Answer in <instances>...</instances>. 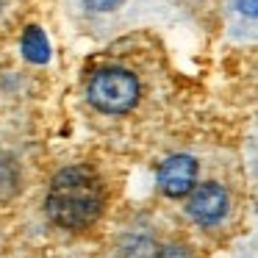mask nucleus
<instances>
[{"mask_svg":"<svg viewBox=\"0 0 258 258\" xmlns=\"http://www.w3.org/2000/svg\"><path fill=\"white\" fill-rule=\"evenodd\" d=\"M17 186H20V169H17V164H14L9 156H3V153H0V200L12 197L14 191H17Z\"/></svg>","mask_w":258,"mask_h":258,"instance_id":"obj_8","label":"nucleus"},{"mask_svg":"<svg viewBox=\"0 0 258 258\" xmlns=\"http://www.w3.org/2000/svg\"><path fill=\"white\" fill-rule=\"evenodd\" d=\"M230 208V195L222 183H214V180H206V183L195 186L189 191V203H186V214H189L195 222L200 225H217L225 219Z\"/></svg>","mask_w":258,"mask_h":258,"instance_id":"obj_3","label":"nucleus"},{"mask_svg":"<svg viewBox=\"0 0 258 258\" xmlns=\"http://www.w3.org/2000/svg\"><path fill=\"white\" fill-rule=\"evenodd\" d=\"M0 12H3V3H0Z\"/></svg>","mask_w":258,"mask_h":258,"instance_id":"obj_11","label":"nucleus"},{"mask_svg":"<svg viewBox=\"0 0 258 258\" xmlns=\"http://www.w3.org/2000/svg\"><path fill=\"white\" fill-rule=\"evenodd\" d=\"M106 206V191L97 172L86 164H73L53 175L45 197V211L56 228L61 230H86L100 219Z\"/></svg>","mask_w":258,"mask_h":258,"instance_id":"obj_1","label":"nucleus"},{"mask_svg":"<svg viewBox=\"0 0 258 258\" xmlns=\"http://www.w3.org/2000/svg\"><path fill=\"white\" fill-rule=\"evenodd\" d=\"M156 250H158V244H156V236L150 230L131 228L117 239V244L111 250V258H153Z\"/></svg>","mask_w":258,"mask_h":258,"instance_id":"obj_6","label":"nucleus"},{"mask_svg":"<svg viewBox=\"0 0 258 258\" xmlns=\"http://www.w3.org/2000/svg\"><path fill=\"white\" fill-rule=\"evenodd\" d=\"M236 9L247 17H255V0H236Z\"/></svg>","mask_w":258,"mask_h":258,"instance_id":"obj_10","label":"nucleus"},{"mask_svg":"<svg viewBox=\"0 0 258 258\" xmlns=\"http://www.w3.org/2000/svg\"><path fill=\"white\" fill-rule=\"evenodd\" d=\"M197 186V161L191 156H169L158 167V189L167 197H183Z\"/></svg>","mask_w":258,"mask_h":258,"instance_id":"obj_5","label":"nucleus"},{"mask_svg":"<svg viewBox=\"0 0 258 258\" xmlns=\"http://www.w3.org/2000/svg\"><path fill=\"white\" fill-rule=\"evenodd\" d=\"M70 3L84 17V23L100 31H114L119 23L131 20L136 6V0H70Z\"/></svg>","mask_w":258,"mask_h":258,"instance_id":"obj_4","label":"nucleus"},{"mask_svg":"<svg viewBox=\"0 0 258 258\" xmlns=\"http://www.w3.org/2000/svg\"><path fill=\"white\" fill-rule=\"evenodd\" d=\"M153 258H197V252L191 250L186 241H169V244L158 247Z\"/></svg>","mask_w":258,"mask_h":258,"instance_id":"obj_9","label":"nucleus"},{"mask_svg":"<svg viewBox=\"0 0 258 258\" xmlns=\"http://www.w3.org/2000/svg\"><path fill=\"white\" fill-rule=\"evenodd\" d=\"M20 47H23V56L28 58L31 64H45L47 58H50V42H47L45 31H42L39 25H31V28H25Z\"/></svg>","mask_w":258,"mask_h":258,"instance_id":"obj_7","label":"nucleus"},{"mask_svg":"<svg viewBox=\"0 0 258 258\" xmlns=\"http://www.w3.org/2000/svg\"><path fill=\"white\" fill-rule=\"evenodd\" d=\"M139 78L125 67H103L86 84V100L103 114H128L139 103Z\"/></svg>","mask_w":258,"mask_h":258,"instance_id":"obj_2","label":"nucleus"}]
</instances>
